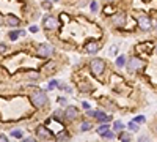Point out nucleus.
<instances>
[{"label":"nucleus","instance_id":"2","mask_svg":"<svg viewBox=\"0 0 157 142\" xmlns=\"http://www.w3.org/2000/svg\"><path fill=\"white\" fill-rule=\"evenodd\" d=\"M90 68H91V71H93L96 76H99V74H102V73H104L105 63H104V60H101V58H94V60H91Z\"/></svg>","mask_w":157,"mask_h":142},{"label":"nucleus","instance_id":"21","mask_svg":"<svg viewBox=\"0 0 157 142\" xmlns=\"http://www.w3.org/2000/svg\"><path fill=\"white\" fill-rule=\"evenodd\" d=\"M104 137H105V139H113L115 134H113L112 131H108V133H105V134H104Z\"/></svg>","mask_w":157,"mask_h":142},{"label":"nucleus","instance_id":"7","mask_svg":"<svg viewBox=\"0 0 157 142\" xmlns=\"http://www.w3.org/2000/svg\"><path fill=\"white\" fill-rule=\"evenodd\" d=\"M36 133H38V136L41 137V139H46V141H49L50 137H52V134H50V131H49L46 126H38V130H36Z\"/></svg>","mask_w":157,"mask_h":142},{"label":"nucleus","instance_id":"25","mask_svg":"<svg viewBox=\"0 0 157 142\" xmlns=\"http://www.w3.org/2000/svg\"><path fill=\"white\" fill-rule=\"evenodd\" d=\"M17 35H19L17 32H13V33H10V38H11V40H16V38H17Z\"/></svg>","mask_w":157,"mask_h":142},{"label":"nucleus","instance_id":"15","mask_svg":"<svg viewBox=\"0 0 157 142\" xmlns=\"http://www.w3.org/2000/svg\"><path fill=\"white\" fill-rule=\"evenodd\" d=\"M123 65H124V56H119V57L116 58V66L121 68Z\"/></svg>","mask_w":157,"mask_h":142},{"label":"nucleus","instance_id":"1","mask_svg":"<svg viewBox=\"0 0 157 142\" xmlns=\"http://www.w3.org/2000/svg\"><path fill=\"white\" fill-rule=\"evenodd\" d=\"M30 98H31V103H33L36 107H43L44 104L47 103V97H46V93L41 90H35L33 93L30 95Z\"/></svg>","mask_w":157,"mask_h":142},{"label":"nucleus","instance_id":"26","mask_svg":"<svg viewBox=\"0 0 157 142\" xmlns=\"http://www.w3.org/2000/svg\"><path fill=\"white\" fill-rule=\"evenodd\" d=\"M29 30L31 32V33H36V32H38V27H36V25H33V27H30Z\"/></svg>","mask_w":157,"mask_h":142},{"label":"nucleus","instance_id":"32","mask_svg":"<svg viewBox=\"0 0 157 142\" xmlns=\"http://www.w3.org/2000/svg\"><path fill=\"white\" fill-rule=\"evenodd\" d=\"M82 106H83V109H90V104H88V103H86V101H85L83 104H82Z\"/></svg>","mask_w":157,"mask_h":142},{"label":"nucleus","instance_id":"20","mask_svg":"<svg viewBox=\"0 0 157 142\" xmlns=\"http://www.w3.org/2000/svg\"><path fill=\"white\" fill-rule=\"evenodd\" d=\"M133 122H137V123H141V122H145V115H137L135 118H133Z\"/></svg>","mask_w":157,"mask_h":142},{"label":"nucleus","instance_id":"35","mask_svg":"<svg viewBox=\"0 0 157 142\" xmlns=\"http://www.w3.org/2000/svg\"><path fill=\"white\" fill-rule=\"evenodd\" d=\"M156 131H157V130H156Z\"/></svg>","mask_w":157,"mask_h":142},{"label":"nucleus","instance_id":"12","mask_svg":"<svg viewBox=\"0 0 157 142\" xmlns=\"http://www.w3.org/2000/svg\"><path fill=\"white\" fill-rule=\"evenodd\" d=\"M113 22H115V25H123L124 22H126V17H124V14L115 16V17H113Z\"/></svg>","mask_w":157,"mask_h":142},{"label":"nucleus","instance_id":"6","mask_svg":"<svg viewBox=\"0 0 157 142\" xmlns=\"http://www.w3.org/2000/svg\"><path fill=\"white\" fill-rule=\"evenodd\" d=\"M44 29L46 30H55L58 27V22H57V17H54V16H46V19H44Z\"/></svg>","mask_w":157,"mask_h":142},{"label":"nucleus","instance_id":"34","mask_svg":"<svg viewBox=\"0 0 157 142\" xmlns=\"http://www.w3.org/2000/svg\"><path fill=\"white\" fill-rule=\"evenodd\" d=\"M123 142H127V141H123Z\"/></svg>","mask_w":157,"mask_h":142},{"label":"nucleus","instance_id":"4","mask_svg":"<svg viewBox=\"0 0 157 142\" xmlns=\"http://www.w3.org/2000/svg\"><path fill=\"white\" fill-rule=\"evenodd\" d=\"M54 54V48L52 46H49V44H39L38 46V56L41 57H50Z\"/></svg>","mask_w":157,"mask_h":142},{"label":"nucleus","instance_id":"27","mask_svg":"<svg viewBox=\"0 0 157 142\" xmlns=\"http://www.w3.org/2000/svg\"><path fill=\"white\" fill-rule=\"evenodd\" d=\"M55 85H58V82H57V81H52V82H50V84H49V87H50V89H54Z\"/></svg>","mask_w":157,"mask_h":142},{"label":"nucleus","instance_id":"33","mask_svg":"<svg viewBox=\"0 0 157 142\" xmlns=\"http://www.w3.org/2000/svg\"><path fill=\"white\" fill-rule=\"evenodd\" d=\"M17 33H19L21 36H25V32L24 30H17Z\"/></svg>","mask_w":157,"mask_h":142},{"label":"nucleus","instance_id":"8","mask_svg":"<svg viewBox=\"0 0 157 142\" xmlns=\"http://www.w3.org/2000/svg\"><path fill=\"white\" fill-rule=\"evenodd\" d=\"M85 51L88 54H96L99 51V43H96V41H90V43L85 44Z\"/></svg>","mask_w":157,"mask_h":142},{"label":"nucleus","instance_id":"10","mask_svg":"<svg viewBox=\"0 0 157 142\" xmlns=\"http://www.w3.org/2000/svg\"><path fill=\"white\" fill-rule=\"evenodd\" d=\"M6 24L11 25V27H17V25L21 24V21H19V17H16V16H13V14H8L6 16Z\"/></svg>","mask_w":157,"mask_h":142},{"label":"nucleus","instance_id":"28","mask_svg":"<svg viewBox=\"0 0 157 142\" xmlns=\"http://www.w3.org/2000/svg\"><path fill=\"white\" fill-rule=\"evenodd\" d=\"M43 8H46V10H49V8H50V3H49V2H44V3H43Z\"/></svg>","mask_w":157,"mask_h":142},{"label":"nucleus","instance_id":"13","mask_svg":"<svg viewBox=\"0 0 157 142\" xmlns=\"http://www.w3.org/2000/svg\"><path fill=\"white\" fill-rule=\"evenodd\" d=\"M110 130H108V126L107 125H104V126H101L99 128V130H98V134H101V136H104L105 134V133H108Z\"/></svg>","mask_w":157,"mask_h":142},{"label":"nucleus","instance_id":"31","mask_svg":"<svg viewBox=\"0 0 157 142\" xmlns=\"http://www.w3.org/2000/svg\"><path fill=\"white\" fill-rule=\"evenodd\" d=\"M5 49H6V48H5V44L2 43V44H0V51H2V52H5Z\"/></svg>","mask_w":157,"mask_h":142},{"label":"nucleus","instance_id":"17","mask_svg":"<svg viewBox=\"0 0 157 142\" xmlns=\"http://www.w3.org/2000/svg\"><path fill=\"white\" fill-rule=\"evenodd\" d=\"M90 8H91V11H93V13H96V11L99 10V6H98V2H91Z\"/></svg>","mask_w":157,"mask_h":142},{"label":"nucleus","instance_id":"11","mask_svg":"<svg viewBox=\"0 0 157 142\" xmlns=\"http://www.w3.org/2000/svg\"><path fill=\"white\" fill-rule=\"evenodd\" d=\"M90 115L98 117V120H101V122H108V120H110V117H107V115L102 114V112H90Z\"/></svg>","mask_w":157,"mask_h":142},{"label":"nucleus","instance_id":"9","mask_svg":"<svg viewBox=\"0 0 157 142\" xmlns=\"http://www.w3.org/2000/svg\"><path fill=\"white\" fill-rule=\"evenodd\" d=\"M77 109L76 107H74V106H68L66 107V111H64V117H66V118H71V120H72V118H76L77 117Z\"/></svg>","mask_w":157,"mask_h":142},{"label":"nucleus","instance_id":"22","mask_svg":"<svg viewBox=\"0 0 157 142\" xmlns=\"http://www.w3.org/2000/svg\"><path fill=\"white\" fill-rule=\"evenodd\" d=\"M138 142H149V137H146V136H141V137H138Z\"/></svg>","mask_w":157,"mask_h":142},{"label":"nucleus","instance_id":"16","mask_svg":"<svg viewBox=\"0 0 157 142\" xmlns=\"http://www.w3.org/2000/svg\"><path fill=\"white\" fill-rule=\"evenodd\" d=\"M123 126H124V125H123L121 122H115V123H113V128H115V131H119V130H123Z\"/></svg>","mask_w":157,"mask_h":142},{"label":"nucleus","instance_id":"3","mask_svg":"<svg viewBox=\"0 0 157 142\" xmlns=\"http://www.w3.org/2000/svg\"><path fill=\"white\" fill-rule=\"evenodd\" d=\"M141 68H143V62L140 60V58H137V57L131 58L129 63H127V70L131 71V73H135L138 70H141Z\"/></svg>","mask_w":157,"mask_h":142},{"label":"nucleus","instance_id":"18","mask_svg":"<svg viewBox=\"0 0 157 142\" xmlns=\"http://www.w3.org/2000/svg\"><path fill=\"white\" fill-rule=\"evenodd\" d=\"M90 128H91L90 123H88V122H83V123H82V126H80V130H82V131H86V130H90Z\"/></svg>","mask_w":157,"mask_h":142},{"label":"nucleus","instance_id":"29","mask_svg":"<svg viewBox=\"0 0 157 142\" xmlns=\"http://www.w3.org/2000/svg\"><path fill=\"white\" fill-rule=\"evenodd\" d=\"M0 142H8V139L5 137V134H2V136H0Z\"/></svg>","mask_w":157,"mask_h":142},{"label":"nucleus","instance_id":"14","mask_svg":"<svg viewBox=\"0 0 157 142\" xmlns=\"http://www.w3.org/2000/svg\"><path fill=\"white\" fill-rule=\"evenodd\" d=\"M129 130H131V131H138L137 122H131V123H129Z\"/></svg>","mask_w":157,"mask_h":142},{"label":"nucleus","instance_id":"24","mask_svg":"<svg viewBox=\"0 0 157 142\" xmlns=\"http://www.w3.org/2000/svg\"><path fill=\"white\" fill-rule=\"evenodd\" d=\"M115 54H116V46H112L110 48V56H115Z\"/></svg>","mask_w":157,"mask_h":142},{"label":"nucleus","instance_id":"19","mask_svg":"<svg viewBox=\"0 0 157 142\" xmlns=\"http://www.w3.org/2000/svg\"><path fill=\"white\" fill-rule=\"evenodd\" d=\"M11 134L14 136V137H22V130H14Z\"/></svg>","mask_w":157,"mask_h":142},{"label":"nucleus","instance_id":"5","mask_svg":"<svg viewBox=\"0 0 157 142\" xmlns=\"http://www.w3.org/2000/svg\"><path fill=\"white\" fill-rule=\"evenodd\" d=\"M138 21V27H140V30H149L152 27V22L148 16H138L137 17Z\"/></svg>","mask_w":157,"mask_h":142},{"label":"nucleus","instance_id":"23","mask_svg":"<svg viewBox=\"0 0 157 142\" xmlns=\"http://www.w3.org/2000/svg\"><path fill=\"white\" fill-rule=\"evenodd\" d=\"M30 79H38V77H39V74H38V73H30Z\"/></svg>","mask_w":157,"mask_h":142},{"label":"nucleus","instance_id":"30","mask_svg":"<svg viewBox=\"0 0 157 142\" xmlns=\"http://www.w3.org/2000/svg\"><path fill=\"white\" fill-rule=\"evenodd\" d=\"M22 142H36V141H35V139H31V137H27V139H24Z\"/></svg>","mask_w":157,"mask_h":142}]
</instances>
